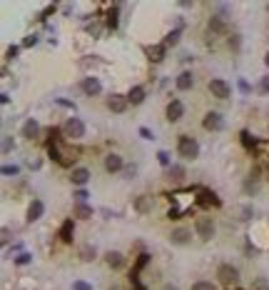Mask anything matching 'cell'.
<instances>
[{"mask_svg": "<svg viewBox=\"0 0 269 290\" xmlns=\"http://www.w3.org/2000/svg\"><path fill=\"white\" fill-rule=\"evenodd\" d=\"M177 153L184 160H194L199 155V143L194 138H189V135H179V140H177Z\"/></svg>", "mask_w": 269, "mask_h": 290, "instance_id": "cell-3", "label": "cell"}, {"mask_svg": "<svg viewBox=\"0 0 269 290\" xmlns=\"http://www.w3.org/2000/svg\"><path fill=\"white\" fill-rule=\"evenodd\" d=\"M170 210H167V218H172V220H179L182 215H187L194 205H199V200H197V188L192 190H175L172 195H170Z\"/></svg>", "mask_w": 269, "mask_h": 290, "instance_id": "cell-2", "label": "cell"}, {"mask_svg": "<svg viewBox=\"0 0 269 290\" xmlns=\"http://www.w3.org/2000/svg\"><path fill=\"white\" fill-rule=\"evenodd\" d=\"M162 290H179V288H177V285H170V283H167V285H162Z\"/></svg>", "mask_w": 269, "mask_h": 290, "instance_id": "cell-53", "label": "cell"}, {"mask_svg": "<svg viewBox=\"0 0 269 290\" xmlns=\"http://www.w3.org/2000/svg\"><path fill=\"white\" fill-rule=\"evenodd\" d=\"M43 213H45V205H43V200H33L30 203V208H28V223H35V220H40L43 218Z\"/></svg>", "mask_w": 269, "mask_h": 290, "instance_id": "cell-18", "label": "cell"}, {"mask_svg": "<svg viewBox=\"0 0 269 290\" xmlns=\"http://www.w3.org/2000/svg\"><path fill=\"white\" fill-rule=\"evenodd\" d=\"M252 290H269V280L262 278V275L254 278V280H252Z\"/></svg>", "mask_w": 269, "mask_h": 290, "instance_id": "cell-33", "label": "cell"}, {"mask_svg": "<svg viewBox=\"0 0 269 290\" xmlns=\"http://www.w3.org/2000/svg\"><path fill=\"white\" fill-rule=\"evenodd\" d=\"M197 200H199V205H219V198L214 193H209L207 188H197Z\"/></svg>", "mask_w": 269, "mask_h": 290, "instance_id": "cell-19", "label": "cell"}, {"mask_svg": "<svg viewBox=\"0 0 269 290\" xmlns=\"http://www.w3.org/2000/svg\"><path fill=\"white\" fill-rule=\"evenodd\" d=\"M83 93L85 95H100L102 93V83H100V78H95V75H88L85 80H83Z\"/></svg>", "mask_w": 269, "mask_h": 290, "instance_id": "cell-10", "label": "cell"}, {"mask_svg": "<svg viewBox=\"0 0 269 290\" xmlns=\"http://www.w3.org/2000/svg\"><path fill=\"white\" fill-rule=\"evenodd\" d=\"M38 40H40V38H38L35 33H33V35H25V40H23V48H33V45H38Z\"/></svg>", "mask_w": 269, "mask_h": 290, "instance_id": "cell-39", "label": "cell"}, {"mask_svg": "<svg viewBox=\"0 0 269 290\" xmlns=\"http://www.w3.org/2000/svg\"><path fill=\"white\" fill-rule=\"evenodd\" d=\"M165 53H167L165 45H145V55H147L152 63H162V60H165Z\"/></svg>", "mask_w": 269, "mask_h": 290, "instance_id": "cell-15", "label": "cell"}, {"mask_svg": "<svg viewBox=\"0 0 269 290\" xmlns=\"http://www.w3.org/2000/svg\"><path fill=\"white\" fill-rule=\"evenodd\" d=\"M192 85H194V78H192V73L189 70H184V73H179V78H177V90H192Z\"/></svg>", "mask_w": 269, "mask_h": 290, "instance_id": "cell-24", "label": "cell"}, {"mask_svg": "<svg viewBox=\"0 0 269 290\" xmlns=\"http://www.w3.org/2000/svg\"><path fill=\"white\" fill-rule=\"evenodd\" d=\"M73 235H75V223H73V218H68L63 223V228H60V240L63 243H73Z\"/></svg>", "mask_w": 269, "mask_h": 290, "instance_id": "cell-23", "label": "cell"}, {"mask_svg": "<svg viewBox=\"0 0 269 290\" xmlns=\"http://www.w3.org/2000/svg\"><path fill=\"white\" fill-rule=\"evenodd\" d=\"M132 205H135V210H137L140 215H147V213L152 210V198H150V195H137Z\"/></svg>", "mask_w": 269, "mask_h": 290, "instance_id": "cell-20", "label": "cell"}, {"mask_svg": "<svg viewBox=\"0 0 269 290\" xmlns=\"http://www.w3.org/2000/svg\"><path fill=\"white\" fill-rule=\"evenodd\" d=\"M192 290H217V285L209 283V280H197V283L192 285Z\"/></svg>", "mask_w": 269, "mask_h": 290, "instance_id": "cell-35", "label": "cell"}, {"mask_svg": "<svg viewBox=\"0 0 269 290\" xmlns=\"http://www.w3.org/2000/svg\"><path fill=\"white\" fill-rule=\"evenodd\" d=\"M209 93H212L214 98H219V100H227V98L232 95V88H229L227 80H222V78H212V80H209Z\"/></svg>", "mask_w": 269, "mask_h": 290, "instance_id": "cell-7", "label": "cell"}, {"mask_svg": "<svg viewBox=\"0 0 269 290\" xmlns=\"http://www.w3.org/2000/svg\"><path fill=\"white\" fill-rule=\"evenodd\" d=\"M259 93H264V95L269 93V75H264V78L259 80Z\"/></svg>", "mask_w": 269, "mask_h": 290, "instance_id": "cell-43", "label": "cell"}, {"mask_svg": "<svg viewBox=\"0 0 269 290\" xmlns=\"http://www.w3.org/2000/svg\"><path fill=\"white\" fill-rule=\"evenodd\" d=\"M227 45H229L232 53H239V50H242V35H239V33H232V35L227 38Z\"/></svg>", "mask_w": 269, "mask_h": 290, "instance_id": "cell-29", "label": "cell"}, {"mask_svg": "<svg viewBox=\"0 0 269 290\" xmlns=\"http://www.w3.org/2000/svg\"><path fill=\"white\" fill-rule=\"evenodd\" d=\"M189 238H192V233H189L187 228H175V230L170 233V243H172V245H187Z\"/></svg>", "mask_w": 269, "mask_h": 290, "instance_id": "cell-14", "label": "cell"}, {"mask_svg": "<svg viewBox=\"0 0 269 290\" xmlns=\"http://www.w3.org/2000/svg\"><path fill=\"white\" fill-rule=\"evenodd\" d=\"M105 170H107V173H120V170H125V160H122V155H117V153L105 155Z\"/></svg>", "mask_w": 269, "mask_h": 290, "instance_id": "cell-12", "label": "cell"}, {"mask_svg": "<svg viewBox=\"0 0 269 290\" xmlns=\"http://www.w3.org/2000/svg\"><path fill=\"white\" fill-rule=\"evenodd\" d=\"M179 35H182V28H177V30H172V33H167V38H165V48H170V45H177L179 43Z\"/></svg>", "mask_w": 269, "mask_h": 290, "instance_id": "cell-32", "label": "cell"}, {"mask_svg": "<svg viewBox=\"0 0 269 290\" xmlns=\"http://www.w3.org/2000/svg\"><path fill=\"white\" fill-rule=\"evenodd\" d=\"M38 133H40V123H38L35 118H28V120L23 123V138L35 140V138H38Z\"/></svg>", "mask_w": 269, "mask_h": 290, "instance_id": "cell-16", "label": "cell"}, {"mask_svg": "<svg viewBox=\"0 0 269 290\" xmlns=\"http://www.w3.org/2000/svg\"><path fill=\"white\" fill-rule=\"evenodd\" d=\"M105 105L112 110V113H125L127 110V95H120V93H110L107 95V100H105Z\"/></svg>", "mask_w": 269, "mask_h": 290, "instance_id": "cell-8", "label": "cell"}, {"mask_svg": "<svg viewBox=\"0 0 269 290\" xmlns=\"http://www.w3.org/2000/svg\"><path fill=\"white\" fill-rule=\"evenodd\" d=\"M202 125H204V130L217 133V130H222V128H224V118H222L219 113H207V115H204V120H202Z\"/></svg>", "mask_w": 269, "mask_h": 290, "instance_id": "cell-9", "label": "cell"}, {"mask_svg": "<svg viewBox=\"0 0 269 290\" xmlns=\"http://www.w3.org/2000/svg\"><path fill=\"white\" fill-rule=\"evenodd\" d=\"M239 90H242L244 95H249V90H252V88H249V83H247V80H239Z\"/></svg>", "mask_w": 269, "mask_h": 290, "instance_id": "cell-50", "label": "cell"}, {"mask_svg": "<svg viewBox=\"0 0 269 290\" xmlns=\"http://www.w3.org/2000/svg\"><path fill=\"white\" fill-rule=\"evenodd\" d=\"M18 53H20V48H18V45H10V48L5 50V60H15Z\"/></svg>", "mask_w": 269, "mask_h": 290, "instance_id": "cell-40", "label": "cell"}, {"mask_svg": "<svg viewBox=\"0 0 269 290\" xmlns=\"http://www.w3.org/2000/svg\"><path fill=\"white\" fill-rule=\"evenodd\" d=\"M60 133H63V128H50V130H48V135H50V140H48V153H50V158H53L58 165L73 168V163L78 160L80 150L73 148V145H68L63 138H58Z\"/></svg>", "mask_w": 269, "mask_h": 290, "instance_id": "cell-1", "label": "cell"}, {"mask_svg": "<svg viewBox=\"0 0 269 290\" xmlns=\"http://www.w3.org/2000/svg\"><path fill=\"white\" fill-rule=\"evenodd\" d=\"M75 218H80V220H90V218H92V208H90L88 203L75 205Z\"/></svg>", "mask_w": 269, "mask_h": 290, "instance_id": "cell-28", "label": "cell"}, {"mask_svg": "<svg viewBox=\"0 0 269 290\" xmlns=\"http://www.w3.org/2000/svg\"><path fill=\"white\" fill-rule=\"evenodd\" d=\"M184 175H187V170H184L182 165H177V163L167 168V178H170L172 183H182V180H184Z\"/></svg>", "mask_w": 269, "mask_h": 290, "instance_id": "cell-26", "label": "cell"}, {"mask_svg": "<svg viewBox=\"0 0 269 290\" xmlns=\"http://www.w3.org/2000/svg\"><path fill=\"white\" fill-rule=\"evenodd\" d=\"M95 255H97V250H95V245H92V243H83V245H80V250H78V258H80L83 263H92V260H95Z\"/></svg>", "mask_w": 269, "mask_h": 290, "instance_id": "cell-21", "label": "cell"}, {"mask_svg": "<svg viewBox=\"0 0 269 290\" xmlns=\"http://www.w3.org/2000/svg\"><path fill=\"white\" fill-rule=\"evenodd\" d=\"M264 63H267V68H269V50H267V55H264Z\"/></svg>", "mask_w": 269, "mask_h": 290, "instance_id": "cell-54", "label": "cell"}, {"mask_svg": "<svg viewBox=\"0 0 269 290\" xmlns=\"http://www.w3.org/2000/svg\"><path fill=\"white\" fill-rule=\"evenodd\" d=\"M0 103L8 105V103H10V95H8V93H3V95H0Z\"/></svg>", "mask_w": 269, "mask_h": 290, "instance_id": "cell-52", "label": "cell"}, {"mask_svg": "<svg viewBox=\"0 0 269 290\" xmlns=\"http://www.w3.org/2000/svg\"><path fill=\"white\" fill-rule=\"evenodd\" d=\"M13 148H15V140H13V135H3V155H8Z\"/></svg>", "mask_w": 269, "mask_h": 290, "instance_id": "cell-34", "label": "cell"}, {"mask_svg": "<svg viewBox=\"0 0 269 290\" xmlns=\"http://www.w3.org/2000/svg\"><path fill=\"white\" fill-rule=\"evenodd\" d=\"M0 173H3L5 178H15V175L20 173V168H18V165H3V170H0Z\"/></svg>", "mask_w": 269, "mask_h": 290, "instance_id": "cell-36", "label": "cell"}, {"mask_svg": "<svg viewBox=\"0 0 269 290\" xmlns=\"http://www.w3.org/2000/svg\"><path fill=\"white\" fill-rule=\"evenodd\" d=\"M73 198H75V205H83L90 195H88V190H85V188H80V190H75V195H73Z\"/></svg>", "mask_w": 269, "mask_h": 290, "instance_id": "cell-37", "label": "cell"}, {"mask_svg": "<svg viewBox=\"0 0 269 290\" xmlns=\"http://www.w3.org/2000/svg\"><path fill=\"white\" fill-rule=\"evenodd\" d=\"M252 215H254L252 205H239V208H237V220L247 223V220H252Z\"/></svg>", "mask_w": 269, "mask_h": 290, "instance_id": "cell-30", "label": "cell"}, {"mask_svg": "<svg viewBox=\"0 0 269 290\" xmlns=\"http://www.w3.org/2000/svg\"><path fill=\"white\" fill-rule=\"evenodd\" d=\"M194 233L199 235V240H212L214 233H217V225H214V220L209 215H199L194 220Z\"/></svg>", "mask_w": 269, "mask_h": 290, "instance_id": "cell-4", "label": "cell"}, {"mask_svg": "<svg viewBox=\"0 0 269 290\" xmlns=\"http://www.w3.org/2000/svg\"><path fill=\"white\" fill-rule=\"evenodd\" d=\"M217 278H219L222 285H227V288L232 290V288H237V283H239V270H237L234 265H229V263H222V265L217 268Z\"/></svg>", "mask_w": 269, "mask_h": 290, "instance_id": "cell-5", "label": "cell"}, {"mask_svg": "<svg viewBox=\"0 0 269 290\" xmlns=\"http://www.w3.org/2000/svg\"><path fill=\"white\" fill-rule=\"evenodd\" d=\"M105 263H107V268H112V270H122V268H125V255H122L120 250H107V253H105Z\"/></svg>", "mask_w": 269, "mask_h": 290, "instance_id": "cell-13", "label": "cell"}, {"mask_svg": "<svg viewBox=\"0 0 269 290\" xmlns=\"http://www.w3.org/2000/svg\"><path fill=\"white\" fill-rule=\"evenodd\" d=\"M40 165H43L40 158H30V160H28V168H30V170H40Z\"/></svg>", "mask_w": 269, "mask_h": 290, "instance_id": "cell-45", "label": "cell"}, {"mask_svg": "<svg viewBox=\"0 0 269 290\" xmlns=\"http://www.w3.org/2000/svg\"><path fill=\"white\" fill-rule=\"evenodd\" d=\"M30 260H33V255H30V253H20V255L15 258V265H28Z\"/></svg>", "mask_w": 269, "mask_h": 290, "instance_id": "cell-42", "label": "cell"}, {"mask_svg": "<svg viewBox=\"0 0 269 290\" xmlns=\"http://www.w3.org/2000/svg\"><path fill=\"white\" fill-rule=\"evenodd\" d=\"M110 290H120V288H110Z\"/></svg>", "mask_w": 269, "mask_h": 290, "instance_id": "cell-55", "label": "cell"}, {"mask_svg": "<svg viewBox=\"0 0 269 290\" xmlns=\"http://www.w3.org/2000/svg\"><path fill=\"white\" fill-rule=\"evenodd\" d=\"M117 10H120V5H112V10L105 15V25H107V30H115V28H117Z\"/></svg>", "mask_w": 269, "mask_h": 290, "instance_id": "cell-27", "label": "cell"}, {"mask_svg": "<svg viewBox=\"0 0 269 290\" xmlns=\"http://www.w3.org/2000/svg\"><path fill=\"white\" fill-rule=\"evenodd\" d=\"M182 115H184L182 100H170V103H167V120H170V123H177V120H182Z\"/></svg>", "mask_w": 269, "mask_h": 290, "instance_id": "cell-11", "label": "cell"}, {"mask_svg": "<svg viewBox=\"0 0 269 290\" xmlns=\"http://www.w3.org/2000/svg\"><path fill=\"white\" fill-rule=\"evenodd\" d=\"M50 13H55V5H48V8L38 15V20H48V15H50Z\"/></svg>", "mask_w": 269, "mask_h": 290, "instance_id": "cell-48", "label": "cell"}, {"mask_svg": "<svg viewBox=\"0 0 269 290\" xmlns=\"http://www.w3.org/2000/svg\"><path fill=\"white\" fill-rule=\"evenodd\" d=\"M63 135H65L68 140H80V138H85V123H83L80 118H68V120L63 123Z\"/></svg>", "mask_w": 269, "mask_h": 290, "instance_id": "cell-6", "label": "cell"}, {"mask_svg": "<svg viewBox=\"0 0 269 290\" xmlns=\"http://www.w3.org/2000/svg\"><path fill=\"white\" fill-rule=\"evenodd\" d=\"M157 163L165 165V168H170V165H172V163H170V153H167V150H160V153H157Z\"/></svg>", "mask_w": 269, "mask_h": 290, "instance_id": "cell-38", "label": "cell"}, {"mask_svg": "<svg viewBox=\"0 0 269 290\" xmlns=\"http://www.w3.org/2000/svg\"><path fill=\"white\" fill-rule=\"evenodd\" d=\"M88 33H90L92 38H100V35H102V20L95 18L92 23H88Z\"/></svg>", "mask_w": 269, "mask_h": 290, "instance_id": "cell-31", "label": "cell"}, {"mask_svg": "<svg viewBox=\"0 0 269 290\" xmlns=\"http://www.w3.org/2000/svg\"><path fill=\"white\" fill-rule=\"evenodd\" d=\"M0 240H3V245L10 243V228H3V230H0Z\"/></svg>", "mask_w": 269, "mask_h": 290, "instance_id": "cell-46", "label": "cell"}, {"mask_svg": "<svg viewBox=\"0 0 269 290\" xmlns=\"http://www.w3.org/2000/svg\"><path fill=\"white\" fill-rule=\"evenodd\" d=\"M70 180H73V185H88V180H90V170L88 168H73V173H70Z\"/></svg>", "mask_w": 269, "mask_h": 290, "instance_id": "cell-17", "label": "cell"}, {"mask_svg": "<svg viewBox=\"0 0 269 290\" xmlns=\"http://www.w3.org/2000/svg\"><path fill=\"white\" fill-rule=\"evenodd\" d=\"M127 103H130V105H140V103H145V88H142V85H135V88L127 93Z\"/></svg>", "mask_w": 269, "mask_h": 290, "instance_id": "cell-25", "label": "cell"}, {"mask_svg": "<svg viewBox=\"0 0 269 290\" xmlns=\"http://www.w3.org/2000/svg\"><path fill=\"white\" fill-rule=\"evenodd\" d=\"M58 103H60V105H63V108H73V110H75V105H73V103H70V100H63V98H58Z\"/></svg>", "mask_w": 269, "mask_h": 290, "instance_id": "cell-51", "label": "cell"}, {"mask_svg": "<svg viewBox=\"0 0 269 290\" xmlns=\"http://www.w3.org/2000/svg\"><path fill=\"white\" fill-rule=\"evenodd\" d=\"M267 10H269V3H267Z\"/></svg>", "mask_w": 269, "mask_h": 290, "instance_id": "cell-56", "label": "cell"}, {"mask_svg": "<svg viewBox=\"0 0 269 290\" xmlns=\"http://www.w3.org/2000/svg\"><path fill=\"white\" fill-rule=\"evenodd\" d=\"M140 135H142L145 140H152V138H155V135H152V130H150V128H145V125L140 128Z\"/></svg>", "mask_w": 269, "mask_h": 290, "instance_id": "cell-49", "label": "cell"}, {"mask_svg": "<svg viewBox=\"0 0 269 290\" xmlns=\"http://www.w3.org/2000/svg\"><path fill=\"white\" fill-rule=\"evenodd\" d=\"M73 290H92V285H88L85 280H75L73 283Z\"/></svg>", "mask_w": 269, "mask_h": 290, "instance_id": "cell-44", "label": "cell"}, {"mask_svg": "<svg viewBox=\"0 0 269 290\" xmlns=\"http://www.w3.org/2000/svg\"><path fill=\"white\" fill-rule=\"evenodd\" d=\"M122 175H125L127 180H132V178L137 175V165H125V170H122Z\"/></svg>", "mask_w": 269, "mask_h": 290, "instance_id": "cell-41", "label": "cell"}, {"mask_svg": "<svg viewBox=\"0 0 269 290\" xmlns=\"http://www.w3.org/2000/svg\"><path fill=\"white\" fill-rule=\"evenodd\" d=\"M242 143H244V145H247V148H254V145H257V143H254V140H252V138H249V133H247V130H244V133H242Z\"/></svg>", "mask_w": 269, "mask_h": 290, "instance_id": "cell-47", "label": "cell"}, {"mask_svg": "<svg viewBox=\"0 0 269 290\" xmlns=\"http://www.w3.org/2000/svg\"><path fill=\"white\" fill-rule=\"evenodd\" d=\"M257 190H259V170L249 173V178L244 180V193H247V195H254Z\"/></svg>", "mask_w": 269, "mask_h": 290, "instance_id": "cell-22", "label": "cell"}]
</instances>
